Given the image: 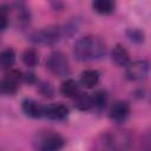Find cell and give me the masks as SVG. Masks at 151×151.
<instances>
[{
  "mask_svg": "<svg viewBox=\"0 0 151 151\" xmlns=\"http://www.w3.org/2000/svg\"><path fill=\"white\" fill-rule=\"evenodd\" d=\"M46 66L55 76L66 77L70 74L68 60H67L66 55L60 51H55L50 54V57L46 60Z\"/></svg>",
  "mask_w": 151,
  "mask_h": 151,
  "instance_id": "5",
  "label": "cell"
},
{
  "mask_svg": "<svg viewBox=\"0 0 151 151\" xmlns=\"http://www.w3.org/2000/svg\"><path fill=\"white\" fill-rule=\"evenodd\" d=\"M22 111L29 118H40L44 117V105L38 103L34 99H25L22 101Z\"/></svg>",
  "mask_w": 151,
  "mask_h": 151,
  "instance_id": "10",
  "label": "cell"
},
{
  "mask_svg": "<svg viewBox=\"0 0 151 151\" xmlns=\"http://www.w3.org/2000/svg\"><path fill=\"white\" fill-rule=\"evenodd\" d=\"M68 113V107L61 103L51 104L44 107V117L51 120H64L67 118Z\"/></svg>",
  "mask_w": 151,
  "mask_h": 151,
  "instance_id": "8",
  "label": "cell"
},
{
  "mask_svg": "<svg viewBox=\"0 0 151 151\" xmlns=\"http://www.w3.org/2000/svg\"><path fill=\"white\" fill-rule=\"evenodd\" d=\"M15 9H17V13H15L17 24L19 26H26L29 22V13H28V11L21 5H18V7Z\"/></svg>",
  "mask_w": 151,
  "mask_h": 151,
  "instance_id": "19",
  "label": "cell"
},
{
  "mask_svg": "<svg viewBox=\"0 0 151 151\" xmlns=\"http://www.w3.org/2000/svg\"><path fill=\"white\" fill-rule=\"evenodd\" d=\"M93 106L97 109H103L107 103V93L104 90H97L93 94H91Z\"/></svg>",
  "mask_w": 151,
  "mask_h": 151,
  "instance_id": "18",
  "label": "cell"
},
{
  "mask_svg": "<svg viewBox=\"0 0 151 151\" xmlns=\"http://www.w3.org/2000/svg\"><path fill=\"white\" fill-rule=\"evenodd\" d=\"M106 53L105 41L97 35H86L78 39L73 46V55L79 61H91L104 57Z\"/></svg>",
  "mask_w": 151,
  "mask_h": 151,
  "instance_id": "2",
  "label": "cell"
},
{
  "mask_svg": "<svg viewBox=\"0 0 151 151\" xmlns=\"http://www.w3.org/2000/svg\"><path fill=\"white\" fill-rule=\"evenodd\" d=\"M20 79V72L9 70L0 80V92L4 94H14L19 88Z\"/></svg>",
  "mask_w": 151,
  "mask_h": 151,
  "instance_id": "7",
  "label": "cell"
},
{
  "mask_svg": "<svg viewBox=\"0 0 151 151\" xmlns=\"http://www.w3.org/2000/svg\"><path fill=\"white\" fill-rule=\"evenodd\" d=\"M15 63V52L12 48H6L0 52V67L2 70H12Z\"/></svg>",
  "mask_w": 151,
  "mask_h": 151,
  "instance_id": "15",
  "label": "cell"
},
{
  "mask_svg": "<svg viewBox=\"0 0 151 151\" xmlns=\"http://www.w3.org/2000/svg\"><path fill=\"white\" fill-rule=\"evenodd\" d=\"M74 107L79 111H88L93 107V101L91 94L87 93H79L74 98Z\"/></svg>",
  "mask_w": 151,
  "mask_h": 151,
  "instance_id": "16",
  "label": "cell"
},
{
  "mask_svg": "<svg viewBox=\"0 0 151 151\" xmlns=\"http://www.w3.org/2000/svg\"><path fill=\"white\" fill-rule=\"evenodd\" d=\"M22 63L27 67H34L39 63V54L34 48H27L22 53Z\"/></svg>",
  "mask_w": 151,
  "mask_h": 151,
  "instance_id": "17",
  "label": "cell"
},
{
  "mask_svg": "<svg viewBox=\"0 0 151 151\" xmlns=\"http://www.w3.org/2000/svg\"><path fill=\"white\" fill-rule=\"evenodd\" d=\"M92 8L98 14L107 15V14H111L114 11L116 4L111 0H96V1L92 2Z\"/></svg>",
  "mask_w": 151,
  "mask_h": 151,
  "instance_id": "14",
  "label": "cell"
},
{
  "mask_svg": "<svg viewBox=\"0 0 151 151\" xmlns=\"http://www.w3.org/2000/svg\"><path fill=\"white\" fill-rule=\"evenodd\" d=\"M111 59L117 66H127L130 63V54L124 46L117 44L111 51Z\"/></svg>",
  "mask_w": 151,
  "mask_h": 151,
  "instance_id": "11",
  "label": "cell"
},
{
  "mask_svg": "<svg viewBox=\"0 0 151 151\" xmlns=\"http://www.w3.org/2000/svg\"><path fill=\"white\" fill-rule=\"evenodd\" d=\"M64 37H65L64 26L54 25V26H48L38 31H34L29 35V40L38 45L53 46L57 42H59Z\"/></svg>",
  "mask_w": 151,
  "mask_h": 151,
  "instance_id": "4",
  "label": "cell"
},
{
  "mask_svg": "<svg viewBox=\"0 0 151 151\" xmlns=\"http://www.w3.org/2000/svg\"><path fill=\"white\" fill-rule=\"evenodd\" d=\"M149 61L147 60H136L132 63H129V65L126 66V71H125V76L129 80H142L144 78H146L147 73H149Z\"/></svg>",
  "mask_w": 151,
  "mask_h": 151,
  "instance_id": "6",
  "label": "cell"
},
{
  "mask_svg": "<svg viewBox=\"0 0 151 151\" xmlns=\"http://www.w3.org/2000/svg\"><path fill=\"white\" fill-rule=\"evenodd\" d=\"M60 93L66 97V98H72L74 99L79 93H80V90H79V84L74 80V79H66L61 83L60 85Z\"/></svg>",
  "mask_w": 151,
  "mask_h": 151,
  "instance_id": "12",
  "label": "cell"
},
{
  "mask_svg": "<svg viewBox=\"0 0 151 151\" xmlns=\"http://www.w3.org/2000/svg\"><path fill=\"white\" fill-rule=\"evenodd\" d=\"M131 145L132 137L127 131L112 130L98 134L91 144V151H129Z\"/></svg>",
  "mask_w": 151,
  "mask_h": 151,
  "instance_id": "1",
  "label": "cell"
},
{
  "mask_svg": "<svg viewBox=\"0 0 151 151\" xmlns=\"http://www.w3.org/2000/svg\"><path fill=\"white\" fill-rule=\"evenodd\" d=\"M126 37L129 38L130 41H132L134 44H142L145 39L144 32L139 28H129V29H126Z\"/></svg>",
  "mask_w": 151,
  "mask_h": 151,
  "instance_id": "20",
  "label": "cell"
},
{
  "mask_svg": "<svg viewBox=\"0 0 151 151\" xmlns=\"http://www.w3.org/2000/svg\"><path fill=\"white\" fill-rule=\"evenodd\" d=\"M65 145V139L57 132L41 131L33 138V147L35 151H60Z\"/></svg>",
  "mask_w": 151,
  "mask_h": 151,
  "instance_id": "3",
  "label": "cell"
},
{
  "mask_svg": "<svg viewBox=\"0 0 151 151\" xmlns=\"http://www.w3.org/2000/svg\"><path fill=\"white\" fill-rule=\"evenodd\" d=\"M129 113H130V105L125 100L116 101L110 109V118L117 123L124 122L127 118Z\"/></svg>",
  "mask_w": 151,
  "mask_h": 151,
  "instance_id": "9",
  "label": "cell"
},
{
  "mask_svg": "<svg viewBox=\"0 0 151 151\" xmlns=\"http://www.w3.org/2000/svg\"><path fill=\"white\" fill-rule=\"evenodd\" d=\"M99 78H100V73L97 71V70H93V68H88V70H85L81 72L80 74V84L87 88H91V87H94L98 81H99Z\"/></svg>",
  "mask_w": 151,
  "mask_h": 151,
  "instance_id": "13",
  "label": "cell"
}]
</instances>
